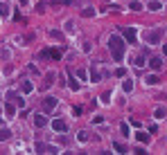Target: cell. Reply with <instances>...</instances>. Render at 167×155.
<instances>
[{
  "label": "cell",
  "instance_id": "30bf717a",
  "mask_svg": "<svg viewBox=\"0 0 167 155\" xmlns=\"http://www.w3.org/2000/svg\"><path fill=\"white\" fill-rule=\"evenodd\" d=\"M21 90H23V92H32V90H34V85H32V83H29V81L25 79V81L21 83Z\"/></svg>",
  "mask_w": 167,
  "mask_h": 155
},
{
  "label": "cell",
  "instance_id": "8fae6325",
  "mask_svg": "<svg viewBox=\"0 0 167 155\" xmlns=\"http://www.w3.org/2000/svg\"><path fill=\"white\" fill-rule=\"evenodd\" d=\"M135 139H138L140 144H147V142H149V135H145V133H135Z\"/></svg>",
  "mask_w": 167,
  "mask_h": 155
},
{
  "label": "cell",
  "instance_id": "5b68a950",
  "mask_svg": "<svg viewBox=\"0 0 167 155\" xmlns=\"http://www.w3.org/2000/svg\"><path fill=\"white\" fill-rule=\"evenodd\" d=\"M41 59H61V50H43Z\"/></svg>",
  "mask_w": 167,
  "mask_h": 155
},
{
  "label": "cell",
  "instance_id": "6da1fadb",
  "mask_svg": "<svg viewBox=\"0 0 167 155\" xmlns=\"http://www.w3.org/2000/svg\"><path fill=\"white\" fill-rule=\"evenodd\" d=\"M109 50H111V54H113L115 61H122L124 59V38L120 34H113L109 38Z\"/></svg>",
  "mask_w": 167,
  "mask_h": 155
},
{
  "label": "cell",
  "instance_id": "7402d4cb",
  "mask_svg": "<svg viewBox=\"0 0 167 155\" xmlns=\"http://www.w3.org/2000/svg\"><path fill=\"white\" fill-rule=\"evenodd\" d=\"M120 130H122V135H124V137H126V135H129V126H126L124 121L120 124Z\"/></svg>",
  "mask_w": 167,
  "mask_h": 155
},
{
  "label": "cell",
  "instance_id": "52a82bcc",
  "mask_svg": "<svg viewBox=\"0 0 167 155\" xmlns=\"http://www.w3.org/2000/svg\"><path fill=\"white\" fill-rule=\"evenodd\" d=\"M45 124H47V119L43 117V115H34V126H36V128H43Z\"/></svg>",
  "mask_w": 167,
  "mask_h": 155
},
{
  "label": "cell",
  "instance_id": "5bb4252c",
  "mask_svg": "<svg viewBox=\"0 0 167 155\" xmlns=\"http://www.w3.org/2000/svg\"><path fill=\"white\" fill-rule=\"evenodd\" d=\"M122 90H124V92H131V90H133V83H131L129 79H126V81L122 83Z\"/></svg>",
  "mask_w": 167,
  "mask_h": 155
},
{
  "label": "cell",
  "instance_id": "9a60e30c",
  "mask_svg": "<svg viewBox=\"0 0 167 155\" xmlns=\"http://www.w3.org/2000/svg\"><path fill=\"white\" fill-rule=\"evenodd\" d=\"M0 16H9V7L5 2H0Z\"/></svg>",
  "mask_w": 167,
  "mask_h": 155
},
{
  "label": "cell",
  "instance_id": "7c38bea8",
  "mask_svg": "<svg viewBox=\"0 0 167 155\" xmlns=\"http://www.w3.org/2000/svg\"><path fill=\"white\" fill-rule=\"evenodd\" d=\"M149 9H151V11H158V9H163V5L158 2V0H151V2H149Z\"/></svg>",
  "mask_w": 167,
  "mask_h": 155
},
{
  "label": "cell",
  "instance_id": "e0dca14e",
  "mask_svg": "<svg viewBox=\"0 0 167 155\" xmlns=\"http://www.w3.org/2000/svg\"><path fill=\"white\" fill-rule=\"evenodd\" d=\"M131 9H133V11H142V5L138 2V0H133V2H131Z\"/></svg>",
  "mask_w": 167,
  "mask_h": 155
},
{
  "label": "cell",
  "instance_id": "4316f807",
  "mask_svg": "<svg viewBox=\"0 0 167 155\" xmlns=\"http://www.w3.org/2000/svg\"><path fill=\"white\" fill-rule=\"evenodd\" d=\"M50 38H56L59 41V38H61V32H50Z\"/></svg>",
  "mask_w": 167,
  "mask_h": 155
},
{
  "label": "cell",
  "instance_id": "ffe728a7",
  "mask_svg": "<svg viewBox=\"0 0 167 155\" xmlns=\"http://www.w3.org/2000/svg\"><path fill=\"white\" fill-rule=\"evenodd\" d=\"M113 148H115L117 153H126V148L122 146V144H120V142H115V144H113Z\"/></svg>",
  "mask_w": 167,
  "mask_h": 155
},
{
  "label": "cell",
  "instance_id": "83f0119b",
  "mask_svg": "<svg viewBox=\"0 0 167 155\" xmlns=\"http://www.w3.org/2000/svg\"><path fill=\"white\" fill-rule=\"evenodd\" d=\"M104 2H109V0H104Z\"/></svg>",
  "mask_w": 167,
  "mask_h": 155
},
{
  "label": "cell",
  "instance_id": "d6986e66",
  "mask_svg": "<svg viewBox=\"0 0 167 155\" xmlns=\"http://www.w3.org/2000/svg\"><path fill=\"white\" fill-rule=\"evenodd\" d=\"M91 76H93V81L97 83V81H100V72H97L95 70V67H91Z\"/></svg>",
  "mask_w": 167,
  "mask_h": 155
},
{
  "label": "cell",
  "instance_id": "4fadbf2b",
  "mask_svg": "<svg viewBox=\"0 0 167 155\" xmlns=\"http://www.w3.org/2000/svg\"><path fill=\"white\" fill-rule=\"evenodd\" d=\"M160 65H163V61L158 59V56H154V59H151V67H154V70H160Z\"/></svg>",
  "mask_w": 167,
  "mask_h": 155
},
{
  "label": "cell",
  "instance_id": "d4e9b609",
  "mask_svg": "<svg viewBox=\"0 0 167 155\" xmlns=\"http://www.w3.org/2000/svg\"><path fill=\"white\" fill-rule=\"evenodd\" d=\"M135 65L142 67V65H145V56H138V59H135Z\"/></svg>",
  "mask_w": 167,
  "mask_h": 155
},
{
  "label": "cell",
  "instance_id": "7a4b0ae2",
  "mask_svg": "<svg viewBox=\"0 0 167 155\" xmlns=\"http://www.w3.org/2000/svg\"><path fill=\"white\" fill-rule=\"evenodd\" d=\"M41 106H43V110H45V112H50V110H54V108H56V99H54V97H50V94H47V97H43Z\"/></svg>",
  "mask_w": 167,
  "mask_h": 155
},
{
  "label": "cell",
  "instance_id": "ac0fdd59",
  "mask_svg": "<svg viewBox=\"0 0 167 155\" xmlns=\"http://www.w3.org/2000/svg\"><path fill=\"white\" fill-rule=\"evenodd\" d=\"M81 14H84L86 18H88V16H95V9H93V7H86V9H84Z\"/></svg>",
  "mask_w": 167,
  "mask_h": 155
},
{
  "label": "cell",
  "instance_id": "277c9868",
  "mask_svg": "<svg viewBox=\"0 0 167 155\" xmlns=\"http://www.w3.org/2000/svg\"><path fill=\"white\" fill-rule=\"evenodd\" d=\"M122 34H124V38H126V41H129L131 45L135 43V38H138V32H135V27H124Z\"/></svg>",
  "mask_w": 167,
  "mask_h": 155
},
{
  "label": "cell",
  "instance_id": "9c48e42d",
  "mask_svg": "<svg viewBox=\"0 0 167 155\" xmlns=\"http://www.w3.org/2000/svg\"><path fill=\"white\" fill-rule=\"evenodd\" d=\"M165 115H167V110L163 108V106H160V108H156V110H154V117H156V119H163Z\"/></svg>",
  "mask_w": 167,
  "mask_h": 155
},
{
  "label": "cell",
  "instance_id": "3957f363",
  "mask_svg": "<svg viewBox=\"0 0 167 155\" xmlns=\"http://www.w3.org/2000/svg\"><path fill=\"white\" fill-rule=\"evenodd\" d=\"M163 32H165V30H163V27H156V30H154L151 34H147V41H149L151 45H156V43H158V41H160V36H163Z\"/></svg>",
  "mask_w": 167,
  "mask_h": 155
},
{
  "label": "cell",
  "instance_id": "44dd1931",
  "mask_svg": "<svg viewBox=\"0 0 167 155\" xmlns=\"http://www.w3.org/2000/svg\"><path fill=\"white\" fill-rule=\"evenodd\" d=\"M79 142H81V144H86V142H88V133H86V130H81V133H79Z\"/></svg>",
  "mask_w": 167,
  "mask_h": 155
},
{
  "label": "cell",
  "instance_id": "603a6c76",
  "mask_svg": "<svg viewBox=\"0 0 167 155\" xmlns=\"http://www.w3.org/2000/svg\"><path fill=\"white\" fill-rule=\"evenodd\" d=\"M14 101H16V106H18V108H23V106H25V99H21V97H16Z\"/></svg>",
  "mask_w": 167,
  "mask_h": 155
},
{
  "label": "cell",
  "instance_id": "484cf974",
  "mask_svg": "<svg viewBox=\"0 0 167 155\" xmlns=\"http://www.w3.org/2000/svg\"><path fill=\"white\" fill-rule=\"evenodd\" d=\"M68 85H70V88H72V90H77V88H79V83H77L75 79H70V83H68Z\"/></svg>",
  "mask_w": 167,
  "mask_h": 155
},
{
  "label": "cell",
  "instance_id": "cb8c5ba5",
  "mask_svg": "<svg viewBox=\"0 0 167 155\" xmlns=\"http://www.w3.org/2000/svg\"><path fill=\"white\" fill-rule=\"evenodd\" d=\"M147 83H149V85H156V83H158V76H149V79H147Z\"/></svg>",
  "mask_w": 167,
  "mask_h": 155
},
{
  "label": "cell",
  "instance_id": "8992f818",
  "mask_svg": "<svg viewBox=\"0 0 167 155\" xmlns=\"http://www.w3.org/2000/svg\"><path fill=\"white\" fill-rule=\"evenodd\" d=\"M52 128H54L56 133H66V130H68V124H66L63 119H54V121H52Z\"/></svg>",
  "mask_w": 167,
  "mask_h": 155
},
{
  "label": "cell",
  "instance_id": "2e32d148",
  "mask_svg": "<svg viewBox=\"0 0 167 155\" xmlns=\"http://www.w3.org/2000/svg\"><path fill=\"white\" fill-rule=\"evenodd\" d=\"M16 115V108H14V103H9L7 106V117H14Z\"/></svg>",
  "mask_w": 167,
  "mask_h": 155
},
{
  "label": "cell",
  "instance_id": "ba28073f",
  "mask_svg": "<svg viewBox=\"0 0 167 155\" xmlns=\"http://www.w3.org/2000/svg\"><path fill=\"white\" fill-rule=\"evenodd\" d=\"M9 137H12V130L9 128H0V142H7Z\"/></svg>",
  "mask_w": 167,
  "mask_h": 155
}]
</instances>
